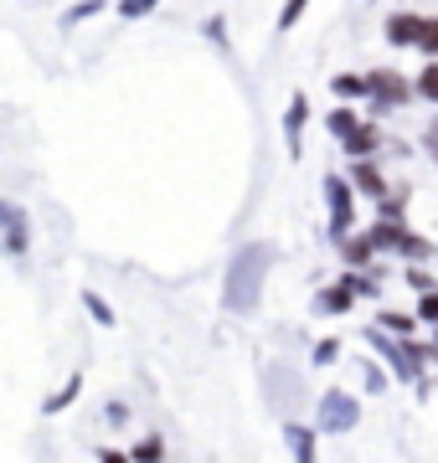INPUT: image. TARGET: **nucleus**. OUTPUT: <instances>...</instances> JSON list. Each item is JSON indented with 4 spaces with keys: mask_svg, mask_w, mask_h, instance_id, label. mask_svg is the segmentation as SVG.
Listing matches in <instances>:
<instances>
[{
    "mask_svg": "<svg viewBox=\"0 0 438 463\" xmlns=\"http://www.w3.org/2000/svg\"><path fill=\"white\" fill-rule=\"evenodd\" d=\"M367 99L376 103V109H403V103L418 99V88H413V78H403V72L376 67V72H367Z\"/></svg>",
    "mask_w": 438,
    "mask_h": 463,
    "instance_id": "obj_3",
    "label": "nucleus"
},
{
    "mask_svg": "<svg viewBox=\"0 0 438 463\" xmlns=\"http://www.w3.org/2000/svg\"><path fill=\"white\" fill-rule=\"evenodd\" d=\"M351 185L361 191V196H376V201L387 196V181H382V170H376V160H371V155L351 165Z\"/></svg>",
    "mask_w": 438,
    "mask_h": 463,
    "instance_id": "obj_7",
    "label": "nucleus"
},
{
    "mask_svg": "<svg viewBox=\"0 0 438 463\" xmlns=\"http://www.w3.org/2000/svg\"><path fill=\"white\" fill-rule=\"evenodd\" d=\"M340 355V340H315V365H330Z\"/></svg>",
    "mask_w": 438,
    "mask_h": 463,
    "instance_id": "obj_22",
    "label": "nucleus"
},
{
    "mask_svg": "<svg viewBox=\"0 0 438 463\" xmlns=\"http://www.w3.org/2000/svg\"><path fill=\"white\" fill-rule=\"evenodd\" d=\"M16 222H26V212H21V206H11V201H0V232L16 227Z\"/></svg>",
    "mask_w": 438,
    "mask_h": 463,
    "instance_id": "obj_23",
    "label": "nucleus"
},
{
    "mask_svg": "<svg viewBox=\"0 0 438 463\" xmlns=\"http://www.w3.org/2000/svg\"><path fill=\"white\" fill-rule=\"evenodd\" d=\"M304 118H309V103L294 93V103H289V114H284V134H289V155L300 160V134H304Z\"/></svg>",
    "mask_w": 438,
    "mask_h": 463,
    "instance_id": "obj_9",
    "label": "nucleus"
},
{
    "mask_svg": "<svg viewBox=\"0 0 438 463\" xmlns=\"http://www.w3.org/2000/svg\"><path fill=\"white\" fill-rule=\"evenodd\" d=\"M284 438H289V453H294V458H315V432H309V428H300V422H289V428H284Z\"/></svg>",
    "mask_w": 438,
    "mask_h": 463,
    "instance_id": "obj_11",
    "label": "nucleus"
},
{
    "mask_svg": "<svg viewBox=\"0 0 438 463\" xmlns=\"http://www.w3.org/2000/svg\"><path fill=\"white\" fill-rule=\"evenodd\" d=\"M356 422H361L356 397H346V392H325L320 397V432H351Z\"/></svg>",
    "mask_w": 438,
    "mask_h": 463,
    "instance_id": "obj_4",
    "label": "nucleus"
},
{
    "mask_svg": "<svg viewBox=\"0 0 438 463\" xmlns=\"http://www.w3.org/2000/svg\"><path fill=\"white\" fill-rule=\"evenodd\" d=\"M340 242H346V263H351V268H367V263H371V252H376L371 232H367V237H351V232H346Z\"/></svg>",
    "mask_w": 438,
    "mask_h": 463,
    "instance_id": "obj_10",
    "label": "nucleus"
},
{
    "mask_svg": "<svg viewBox=\"0 0 438 463\" xmlns=\"http://www.w3.org/2000/svg\"><path fill=\"white\" fill-rule=\"evenodd\" d=\"M413 88H418V99H428V103L438 109V57L418 72V83H413Z\"/></svg>",
    "mask_w": 438,
    "mask_h": 463,
    "instance_id": "obj_14",
    "label": "nucleus"
},
{
    "mask_svg": "<svg viewBox=\"0 0 438 463\" xmlns=\"http://www.w3.org/2000/svg\"><path fill=\"white\" fill-rule=\"evenodd\" d=\"M340 149H346L351 160H367V155H376V149H382V129H376V124H356V129L340 139Z\"/></svg>",
    "mask_w": 438,
    "mask_h": 463,
    "instance_id": "obj_5",
    "label": "nucleus"
},
{
    "mask_svg": "<svg viewBox=\"0 0 438 463\" xmlns=\"http://www.w3.org/2000/svg\"><path fill=\"white\" fill-rule=\"evenodd\" d=\"M428 134H438V118H433V129H428Z\"/></svg>",
    "mask_w": 438,
    "mask_h": 463,
    "instance_id": "obj_28",
    "label": "nucleus"
},
{
    "mask_svg": "<svg viewBox=\"0 0 438 463\" xmlns=\"http://www.w3.org/2000/svg\"><path fill=\"white\" fill-rule=\"evenodd\" d=\"M418 52H423V57H438V16H423V32H418Z\"/></svg>",
    "mask_w": 438,
    "mask_h": 463,
    "instance_id": "obj_16",
    "label": "nucleus"
},
{
    "mask_svg": "<svg viewBox=\"0 0 438 463\" xmlns=\"http://www.w3.org/2000/svg\"><path fill=\"white\" fill-rule=\"evenodd\" d=\"M269 263H273L269 242H248V248L233 252V263H227V288H222V304H227L233 315H253L258 309L263 279H269Z\"/></svg>",
    "mask_w": 438,
    "mask_h": 463,
    "instance_id": "obj_1",
    "label": "nucleus"
},
{
    "mask_svg": "<svg viewBox=\"0 0 438 463\" xmlns=\"http://www.w3.org/2000/svg\"><path fill=\"white\" fill-rule=\"evenodd\" d=\"M418 32H423V16H413V11H392L387 16V42L392 47H418Z\"/></svg>",
    "mask_w": 438,
    "mask_h": 463,
    "instance_id": "obj_6",
    "label": "nucleus"
},
{
    "mask_svg": "<svg viewBox=\"0 0 438 463\" xmlns=\"http://www.w3.org/2000/svg\"><path fill=\"white\" fill-rule=\"evenodd\" d=\"M382 325H387V330H397V335H407L413 325H418V315H382Z\"/></svg>",
    "mask_w": 438,
    "mask_h": 463,
    "instance_id": "obj_24",
    "label": "nucleus"
},
{
    "mask_svg": "<svg viewBox=\"0 0 438 463\" xmlns=\"http://www.w3.org/2000/svg\"><path fill=\"white\" fill-rule=\"evenodd\" d=\"M83 304H88V315L99 319V325H114V309L103 304V294H93V288H88V294H83Z\"/></svg>",
    "mask_w": 438,
    "mask_h": 463,
    "instance_id": "obj_20",
    "label": "nucleus"
},
{
    "mask_svg": "<svg viewBox=\"0 0 438 463\" xmlns=\"http://www.w3.org/2000/svg\"><path fill=\"white\" fill-rule=\"evenodd\" d=\"M78 392H83V376H68V386H62V392H52L47 402H42V412H62V407H72V402H78Z\"/></svg>",
    "mask_w": 438,
    "mask_h": 463,
    "instance_id": "obj_12",
    "label": "nucleus"
},
{
    "mask_svg": "<svg viewBox=\"0 0 438 463\" xmlns=\"http://www.w3.org/2000/svg\"><path fill=\"white\" fill-rule=\"evenodd\" d=\"M351 298H356V283L340 279L336 288H325V294L315 298V309H320V315H346V309H351Z\"/></svg>",
    "mask_w": 438,
    "mask_h": 463,
    "instance_id": "obj_8",
    "label": "nucleus"
},
{
    "mask_svg": "<svg viewBox=\"0 0 438 463\" xmlns=\"http://www.w3.org/2000/svg\"><path fill=\"white\" fill-rule=\"evenodd\" d=\"M407 283H413V288L423 294V288H433V273H423V268H407Z\"/></svg>",
    "mask_w": 438,
    "mask_h": 463,
    "instance_id": "obj_26",
    "label": "nucleus"
},
{
    "mask_svg": "<svg viewBox=\"0 0 438 463\" xmlns=\"http://www.w3.org/2000/svg\"><path fill=\"white\" fill-rule=\"evenodd\" d=\"M304 5H309V0H284V11H279V32H294V26H300Z\"/></svg>",
    "mask_w": 438,
    "mask_h": 463,
    "instance_id": "obj_18",
    "label": "nucleus"
},
{
    "mask_svg": "<svg viewBox=\"0 0 438 463\" xmlns=\"http://www.w3.org/2000/svg\"><path fill=\"white\" fill-rule=\"evenodd\" d=\"M367 386H371V392H382V386H387V371H376V365H367Z\"/></svg>",
    "mask_w": 438,
    "mask_h": 463,
    "instance_id": "obj_27",
    "label": "nucleus"
},
{
    "mask_svg": "<svg viewBox=\"0 0 438 463\" xmlns=\"http://www.w3.org/2000/svg\"><path fill=\"white\" fill-rule=\"evenodd\" d=\"M356 124H361V118H356V109H346V103H340V109H330V114H325V129L336 134V139H346V134H351Z\"/></svg>",
    "mask_w": 438,
    "mask_h": 463,
    "instance_id": "obj_13",
    "label": "nucleus"
},
{
    "mask_svg": "<svg viewBox=\"0 0 438 463\" xmlns=\"http://www.w3.org/2000/svg\"><path fill=\"white\" fill-rule=\"evenodd\" d=\"M103 5H109V0H83V5H72L68 16H62V26H78V21H88L93 11H103Z\"/></svg>",
    "mask_w": 438,
    "mask_h": 463,
    "instance_id": "obj_21",
    "label": "nucleus"
},
{
    "mask_svg": "<svg viewBox=\"0 0 438 463\" xmlns=\"http://www.w3.org/2000/svg\"><path fill=\"white\" fill-rule=\"evenodd\" d=\"M356 191L351 185V175H325V201H330V237H346V232L356 227Z\"/></svg>",
    "mask_w": 438,
    "mask_h": 463,
    "instance_id": "obj_2",
    "label": "nucleus"
},
{
    "mask_svg": "<svg viewBox=\"0 0 438 463\" xmlns=\"http://www.w3.org/2000/svg\"><path fill=\"white\" fill-rule=\"evenodd\" d=\"M330 88H336L340 99H367V78H356V72H340Z\"/></svg>",
    "mask_w": 438,
    "mask_h": 463,
    "instance_id": "obj_15",
    "label": "nucleus"
},
{
    "mask_svg": "<svg viewBox=\"0 0 438 463\" xmlns=\"http://www.w3.org/2000/svg\"><path fill=\"white\" fill-rule=\"evenodd\" d=\"M155 5H160V0H119V16H124V21H139V16H150Z\"/></svg>",
    "mask_w": 438,
    "mask_h": 463,
    "instance_id": "obj_19",
    "label": "nucleus"
},
{
    "mask_svg": "<svg viewBox=\"0 0 438 463\" xmlns=\"http://www.w3.org/2000/svg\"><path fill=\"white\" fill-rule=\"evenodd\" d=\"M413 315H418L423 325H438V288H423V294H418V309H413Z\"/></svg>",
    "mask_w": 438,
    "mask_h": 463,
    "instance_id": "obj_17",
    "label": "nucleus"
},
{
    "mask_svg": "<svg viewBox=\"0 0 438 463\" xmlns=\"http://www.w3.org/2000/svg\"><path fill=\"white\" fill-rule=\"evenodd\" d=\"M160 453H166V443H160V438H145V443H139L129 458H160Z\"/></svg>",
    "mask_w": 438,
    "mask_h": 463,
    "instance_id": "obj_25",
    "label": "nucleus"
}]
</instances>
